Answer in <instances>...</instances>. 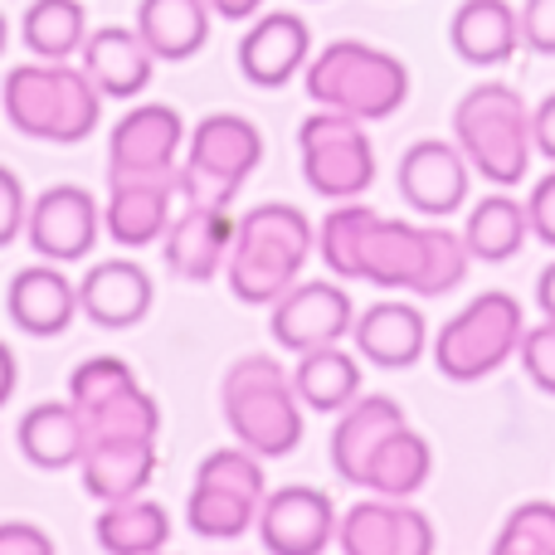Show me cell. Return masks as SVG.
Returning a JSON list of instances; mask_svg holds the SVG:
<instances>
[{"label":"cell","mask_w":555,"mask_h":555,"mask_svg":"<svg viewBox=\"0 0 555 555\" xmlns=\"http://www.w3.org/2000/svg\"><path fill=\"white\" fill-rule=\"evenodd\" d=\"M210 10L220 20H230V25H240V20H254L263 10V0H210Z\"/></svg>","instance_id":"obj_44"},{"label":"cell","mask_w":555,"mask_h":555,"mask_svg":"<svg viewBox=\"0 0 555 555\" xmlns=\"http://www.w3.org/2000/svg\"><path fill=\"white\" fill-rule=\"evenodd\" d=\"M395 181H400V195L414 215H424V220H449V215H459L463 205H468L473 166L459 142L424 137V142L404 146Z\"/></svg>","instance_id":"obj_14"},{"label":"cell","mask_w":555,"mask_h":555,"mask_svg":"<svg viewBox=\"0 0 555 555\" xmlns=\"http://www.w3.org/2000/svg\"><path fill=\"white\" fill-rule=\"evenodd\" d=\"M185 152V117L171 103H137L107 137V181L117 176H176Z\"/></svg>","instance_id":"obj_11"},{"label":"cell","mask_w":555,"mask_h":555,"mask_svg":"<svg viewBox=\"0 0 555 555\" xmlns=\"http://www.w3.org/2000/svg\"><path fill=\"white\" fill-rule=\"evenodd\" d=\"M20 39L35 59H74L83 54L88 10L78 0H29L25 20H20Z\"/></svg>","instance_id":"obj_34"},{"label":"cell","mask_w":555,"mask_h":555,"mask_svg":"<svg viewBox=\"0 0 555 555\" xmlns=\"http://www.w3.org/2000/svg\"><path fill=\"white\" fill-rule=\"evenodd\" d=\"M517 356H521V365H527L531 385H537V390H546V395H555V322L527 326V332H521Z\"/></svg>","instance_id":"obj_37"},{"label":"cell","mask_w":555,"mask_h":555,"mask_svg":"<svg viewBox=\"0 0 555 555\" xmlns=\"http://www.w3.org/2000/svg\"><path fill=\"white\" fill-rule=\"evenodd\" d=\"M0 555H54V537L35 521H0Z\"/></svg>","instance_id":"obj_41"},{"label":"cell","mask_w":555,"mask_h":555,"mask_svg":"<svg viewBox=\"0 0 555 555\" xmlns=\"http://www.w3.org/2000/svg\"><path fill=\"white\" fill-rule=\"evenodd\" d=\"M351 341H356L361 361L380 365V371H410L434 346V336H429V322H424L420 307L404 302V297H385V302L356 312Z\"/></svg>","instance_id":"obj_20"},{"label":"cell","mask_w":555,"mask_h":555,"mask_svg":"<svg viewBox=\"0 0 555 555\" xmlns=\"http://www.w3.org/2000/svg\"><path fill=\"white\" fill-rule=\"evenodd\" d=\"M317 254L346 283L410 297H449L473 269L468 244L449 224L385 220L361 201H336V210L317 224Z\"/></svg>","instance_id":"obj_1"},{"label":"cell","mask_w":555,"mask_h":555,"mask_svg":"<svg viewBox=\"0 0 555 555\" xmlns=\"http://www.w3.org/2000/svg\"><path fill=\"white\" fill-rule=\"evenodd\" d=\"M98 234H103V210H98L93 191L83 185H49L35 195L25 215V240L35 259L49 263H78L93 254Z\"/></svg>","instance_id":"obj_13"},{"label":"cell","mask_w":555,"mask_h":555,"mask_svg":"<svg viewBox=\"0 0 555 555\" xmlns=\"http://www.w3.org/2000/svg\"><path fill=\"white\" fill-rule=\"evenodd\" d=\"M269 498L263 482V459L240 449H215L205 453V463L195 468V488L185 498V521L201 541H240L244 531H254L259 507Z\"/></svg>","instance_id":"obj_9"},{"label":"cell","mask_w":555,"mask_h":555,"mask_svg":"<svg viewBox=\"0 0 555 555\" xmlns=\"http://www.w3.org/2000/svg\"><path fill=\"white\" fill-rule=\"evenodd\" d=\"M220 410L234 443H244L259 459H287L302 443V400L293 390V371L273 361L269 351H249L230 361L220 380Z\"/></svg>","instance_id":"obj_4"},{"label":"cell","mask_w":555,"mask_h":555,"mask_svg":"<svg viewBox=\"0 0 555 555\" xmlns=\"http://www.w3.org/2000/svg\"><path fill=\"white\" fill-rule=\"evenodd\" d=\"M210 0H142L137 35L156 54V64H185L210 39Z\"/></svg>","instance_id":"obj_27"},{"label":"cell","mask_w":555,"mask_h":555,"mask_svg":"<svg viewBox=\"0 0 555 555\" xmlns=\"http://www.w3.org/2000/svg\"><path fill=\"white\" fill-rule=\"evenodd\" d=\"M434 473V449L420 429H410V420L400 429L385 434V443L371 453L361 473V492H375V498H414V492L429 482Z\"/></svg>","instance_id":"obj_28"},{"label":"cell","mask_w":555,"mask_h":555,"mask_svg":"<svg viewBox=\"0 0 555 555\" xmlns=\"http://www.w3.org/2000/svg\"><path fill=\"white\" fill-rule=\"evenodd\" d=\"M78 478H83L88 498L98 502L137 498L156 478V443H88Z\"/></svg>","instance_id":"obj_29"},{"label":"cell","mask_w":555,"mask_h":555,"mask_svg":"<svg viewBox=\"0 0 555 555\" xmlns=\"http://www.w3.org/2000/svg\"><path fill=\"white\" fill-rule=\"evenodd\" d=\"M25 215H29L25 185H20V176L10 166H0V249H10L25 234Z\"/></svg>","instance_id":"obj_38"},{"label":"cell","mask_w":555,"mask_h":555,"mask_svg":"<svg viewBox=\"0 0 555 555\" xmlns=\"http://www.w3.org/2000/svg\"><path fill=\"white\" fill-rule=\"evenodd\" d=\"M15 385H20V361H15V351H10L5 341H0V410L10 404V395H15Z\"/></svg>","instance_id":"obj_43"},{"label":"cell","mask_w":555,"mask_h":555,"mask_svg":"<svg viewBox=\"0 0 555 555\" xmlns=\"http://www.w3.org/2000/svg\"><path fill=\"white\" fill-rule=\"evenodd\" d=\"M312 59V29L302 15L293 10H269V15H254V25L240 39V74L254 88H283Z\"/></svg>","instance_id":"obj_18"},{"label":"cell","mask_w":555,"mask_h":555,"mask_svg":"<svg viewBox=\"0 0 555 555\" xmlns=\"http://www.w3.org/2000/svg\"><path fill=\"white\" fill-rule=\"evenodd\" d=\"M404 410L400 400L390 395H356L341 414H336V429H332V468L341 482L361 488V473L371 463V453L385 443V434L400 429Z\"/></svg>","instance_id":"obj_26"},{"label":"cell","mask_w":555,"mask_h":555,"mask_svg":"<svg viewBox=\"0 0 555 555\" xmlns=\"http://www.w3.org/2000/svg\"><path fill=\"white\" fill-rule=\"evenodd\" d=\"M521 44L531 54H555V0H521Z\"/></svg>","instance_id":"obj_39"},{"label":"cell","mask_w":555,"mask_h":555,"mask_svg":"<svg viewBox=\"0 0 555 555\" xmlns=\"http://www.w3.org/2000/svg\"><path fill=\"white\" fill-rule=\"evenodd\" d=\"M0 107L20 137L54 146H78L103 122V93L83 68L64 59H39V64H15L0 83Z\"/></svg>","instance_id":"obj_3"},{"label":"cell","mask_w":555,"mask_h":555,"mask_svg":"<svg viewBox=\"0 0 555 555\" xmlns=\"http://www.w3.org/2000/svg\"><path fill=\"white\" fill-rule=\"evenodd\" d=\"M176 205H181L176 176H117L103 205V234H113L122 249H146L166 234Z\"/></svg>","instance_id":"obj_19"},{"label":"cell","mask_w":555,"mask_h":555,"mask_svg":"<svg viewBox=\"0 0 555 555\" xmlns=\"http://www.w3.org/2000/svg\"><path fill=\"white\" fill-rule=\"evenodd\" d=\"M531 137H537V152L555 162V93H546L531 107Z\"/></svg>","instance_id":"obj_42"},{"label":"cell","mask_w":555,"mask_h":555,"mask_svg":"<svg viewBox=\"0 0 555 555\" xmlns=\"http://www.w3.org/2000/svg\"><path fill=\"white\" fill-rule=\"evenodd\" d=\"M527 215H531V240H541L546 249H555V171L531 185Z\"/></svg>","instance_id":"obj_40"},{"label":"cell","mask_w":555,"mask_h":555,"mask_svg":"<svg viewBox=\"0 0 555 555\" xmlns=\"http://www.w3.org/2000/svg\"><path fill=\"white\" fill-rule=\"evenodd\" d=\"M234 224L240 220L230 215V205L181 201L162 234L171 273L185 278V283H210V278H220L224 259H230V244H234Z\"/></svg>","instance_id":"obj_17"},{"label":"cell","mask_w":555,"mask_h":555,"mask_svg":"<svg viewBox=\"0 0 555 555\" xmlns=\"http://www.w3.org/2000/svg\"><path fill=\"white\" fill-rule=\"evenodd\" d=\"M351 326H356L351 297H346L341 283H326V278H307V283L297 278V283L273 302V317H269L273 341L293 356L346 341Z\"/></svg>","instance_id":"obj_12"},{"label":"cell","mask_w":555,"mask_h":555,"mask_svg":"<svg viewBox=\"0 0 555 555\" xmlns=\"http://www.w3.org/2000/svg\"><path fill=\"white\" fill-rule=\"evenodd\" d=\"M5 312L25 336H64L78 317V287L64 263H29L10 278Z\"/></svg>","instance_id":"obj_22"},{"label":"cell","mask_w":555,"mask_h":555,"mask_svg":"<svg viewBox=\"0 0 555 555\" xmlns=\"http://www.w3.org/2000/svg\"><path fill=\"white\" fill-rule=\"evenodd\" d=\"M307 98L317 107L361 117V122H385L410 98V68L390 49L365 44V39H336L317 59H307Z\"/></svg>","instance_id":"obj_6"},{"label":"cell","mask_w":555,"mask_h":555,"mask_svg":"<svg viewBox=\"0 0 555 555\" xmlns=\"http://www.w3.org/2000/svg\"><path fill=\"white\" fill-rule=\"evenodd\" d=\"M132 365L122 361V356H88L83 365H74V375H68V400L78 404V410H88V404L107 400L113 390H122V385H132Z\"/></svg>","instance_id":"obj_36"},{"label":"cell","mask_w":555,"mask_h":555,"mask_svg":"<svg viewBox=\"0 0 555 555\" xmlns=\"http://www.w3.org/2000/svg\"><path fill=\"white\" fill-rule=\"evenodd\" d=\"M449 44L473 68L507 64L521 49V10L512 0H463L449 20Z\"/></svg>","instance_id":"obj_24"},{"label":"cell","mask_w":555,"mask_h":555,"mask_svg":"<svg viewBox=\"0 0 555 555\" xmlns=\"http://www.w3.org/2000/svg\"><path fill=\"white\" fill-rule=\"evenodd\" d=\"M312 254H317V224L297 205L287 201L254 205L234 224V244H230V259H224L230 293L244 307H273L302 278Z\"/></svg>","instance_id":"obj_2"},{"label":"cell","mask_w":555,"mask_h":555,"mask_svg":"<svg viewBox=\"0 0 555 555\" xmlns=\"http://www.w3.org/2000/svg\"><path fill=\"white\" fill-rule=\"evenodd\" d=\"M521 302L512 293H482L473 297L463 312H453L443 322V332L434 336V365L443 380L453 385H473L498 375L502 365L517 356L521 346Z\"/></svg>","instance_id":"obj_8"},{"label":"cell","mask_w":555,"mask_h":555,"mask_svg":"<svg viewBox=\"0 0 555 555\" xmlns=\"http://www.w3.org/2000/svg\"><path fill=\"white\" fill-rule=\"evenodd\" d=\"M537 307H541L546 322H555V263H546L541 278H537Z\"/></svg>","instance_id":"obj_45"},{"label":"cell","mask_w":555,"mask_h":555,"mask_svg":"<svg viewBox=\"0 0 555 555\" xmlns=\"http://www.w3.org/2000/svg\"><path fill=\"white\" fill-rule=\"evenodd\" d=\"M492 555H555V502H521L492 537Z\"/></svg>","instance_id":"obj_35"},{"label":"cell","mask_w":555,"mask_h":555,"mask_svg":"<svg viewBox=\"0 0 555 555\" xmlns=\"http://www.w3.org/2000/svg\"><path fill=\"white\" fill-rule=\"evenodd\" d=\"M531 240V215L521 201H512L507 191L498 185V195H482L478 205L463 220V244H468L473 259L482 263H507L527 249Z\"/></svg>","instance_id":"obj_31"},{"label":"cell","mask_w":555,"mask_h":555,"mask_svg":"<svg viewBox=\"0 0 555 555\" xmlns=\"http://www.w3.org/2000/svg\"><path fill=\"white\" fill-rule=\"evenodd\" d=\"M453 142L463 146L468 166L482 181L502 185V191L521 185L531 171V156H537L527 98L512 83H498V78L468 88L453 107Z\"/></svg>","instance_id":"obj_5"},{"label":"cell","mask_w":555,"mask_h":555,"mask_svg":"<svg viewBox=\"0 0 555 555\" xmlns=\"http://www.w3.org/2000/svg\"><path fill=\"white\" fill-rule=\"evenodd\" d=\"M78 414H83L88 443H156V434H162V404L137 380Z\"/></svg>","instance_id":"obj_33"},{"label":"cell","mask_w":555,"mask_h":555,"mask_svg":"<svg viewBox=\"0 0 555 555\" xmlns=\"http://www.w3.org/2000/svg\"><path fill=\"white\" fill-rule=\"evenodd\" d=\"M152 302H156L152 273L137 259H103L78 283V312L93 326H103V332H127V326L146 322Z\"/></svg>","instance_id":"obj_21"},{"label":"cell","mask_w":555,"mask_h":555,"mask_svg":"<svg viewBox=\"0 0 555 555\" xmlns=\"http://www.w3.org/2000/svg\"><path fill=\"white\" fill-rule=\"evenodd\" d=\"M346 555H434V521L410 498H365L336 521Z\"/></svg>","instance_id":"obj_15"},{"label":"cell","mask_w":555,"mask_h":555,"mask_svg":"<svg viewBox=\"0 0 555 555\" xmlns=\"http://www.w3.org/2000/svg\"><path fill=\"white\" fill-rule=\"evenodd\" d=\"M93 537L103 551L113 555H156L171 541V517H166L162 502L152 498H122V502H103L93 521Z\"/></svg>","instance_id":"obj_32"},{"label":"cell","mask_w":555,"mask_h":555,"mask_svg":"<svg viewBox=\"0 0 555 555\" xmlns=\"http://www.w3.org/2000/svg\"><path fill=\"white\" fill-rule=\"evenodd\" d=\"M263 162V132L240 113H210L191 127L185 156L176 166L181 201L201 205H234L254 171Z\"/></svg>","instance_id":"obj_7"},{"label":"cell","mask_w":555,"mask_h":555,"mask_svg":"<svg viewBox=\"0 0 555 555\" xmlns=\"http://www.w3.org/2000/svg\"><path fill=\"white\" fill-rule=\"evenodd\" d=\"M5 44H10V29H5V15H0V54H5Z\"/></svg>","instance_id":"obj_46"},{"label":"cell","mask_w":555,"mask_h":555,"mask_svg":"<svg viewBox=\"0 0 555 555\" xmlns=\"http://www.w3.org/2000/svg\"><path fill=\"white\" fill-rule=\"evenodd\" d=\"M83 74L113 103H132L152 88L156 54L142 44L137 25H103L83 39Z\"/></svg>","instance_id":"obj_23"},{"label":"cell","mask_w":555,"mask_h":555,"mask_svg":"<svg viewBox=\"0 0 555 555\" xmlns=\"http://www.w3.org/2000/svg\"><path fill=\"white\" fill-rule=\"evenodd\" d=\"M15 443L25 453V463L44 473H64L78 468L88 453V429H83V414H78L74 400H44V404H29L20 414V429Z\"/></svg>","instance_id":"obj_25"},{"label":"cell","mask_w":555,"mask_h":555,"mask_svg":"<svg viewBox=\"0 0 555 555\" xmlns=\"http://www.w3.org/2000/svg\"><path fill=\"white\" fill-rule=\"evenodd\" d=\"M336 521L341 517L326 492L293 482V488H278L263 498L254 531H259L263 551L273 555H322L326 546H336Z\"/></svg>","instance_id":"obj_16"},{"label":"cell","mask_w":555,"mask_h":555,"mask_svg":"<svg viewBox=\"0 0 555 555\" xmlns=\"http://www.w3.org/2000/svg\"><path fill=\"white\" fill-rule=\"evenodd\" d=\"M297 162H302V181L322 201H356L375 181V146L365 137V122L332 113V107H317L312 117H302Z\"/></svg>","instance_id":"obj_10"},{"label":"cell","mask_w":555,"mask_h":555,"mask_svg":"<svg viewBox=\"0 0 555 555\" xmlns=\"http://www.w3.org/2000/svg\"><path fill=\"white\" fill-rule=\"evenodd\" d=\"M293 390H297V400H302V410L341 414L346 404L361 395V361H356L351 351H341V341L302 351L293 365Z\"/></svg>","instance_id":"obj_30"}]
</instances>
